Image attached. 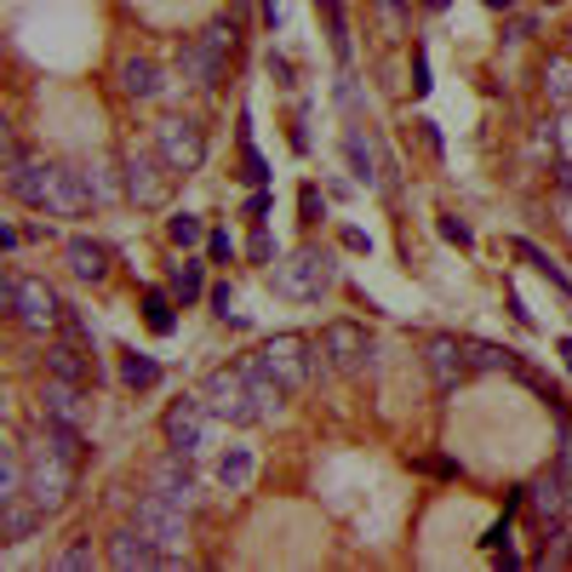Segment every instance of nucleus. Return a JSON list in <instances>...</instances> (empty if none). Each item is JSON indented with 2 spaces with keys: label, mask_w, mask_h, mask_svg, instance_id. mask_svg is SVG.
Masks as SVG:
<instances>
[{
  "label": "nucleus",
  "mask_w": 572,
  "mask_h": 572,
  "mask_svg": "<svg viewBox=\"0 0 572 572\" xmlns=\"http://www.w3.org/2000/svg\"><path fill=\"white\" fill-rule=\"evenodd\" d=\"M173 178H178V173L160 160V149H144V144L126 149V166H121L126 200H138V207H166V195H173Z\"/></svg>",
  "instance_id": "nucleus-5"
},
{
  "label": "nucleus",
  "mask_w": 572,
  "mask_h": 572,
  "mask_svg": "<svg viewBox=\"0 0 572 572\" xmlns=\"http://www.w3.org/2000/svg\"><path fill=\"white\" fill-rule=\"evenodd\" d=\"M7 189L23 200V207H35L46 218H86L97 200L81 178V166H58V160H23L12 155L7 160Z\"/></svg>",
  "instance_id": "nucleus-1"
},
{
  "label": "nucleus",
  "mask_w": 572,
  "mask_h": 572,
  "mask_svg": "<svg viewBox=\"0 0 572 572\" xmlns=\"http://www.w3.org/2000/svg\"><path fill=\"white\" fill-rule=\"evenodd\" d=\"M184 516H189V510L166 503V498H160V492H149V487H144V498H138V503H132V527H138V532L149 538V544H155V550H166V555H178V550H184V538H189Z\"/></svg>",
  "instance_id": "nucleus-7"
},
{
  "label": "nucleus",
  "mask_w": 572,
  "mask_h": 572,
  "mask_svg": "<svg viewBox=\"0 0 572 572\" xmlns=\"http://www.w3.org/2000/svg\"><path fill=\"white\" fill-rule=\"evenodd\" d=\"M550 126H555V160H572V110H561V121Z\"/></svg>",
  "instance_id": "nucleus-32"
},
{
  "label": "nucleus",
  "mask_w": 572,
  "mask_h": 572,
  "mask_svg": "<svg viewBox=\"0 0 572 572\" xmlns=\"http://www.w3.org/2000/svg\"><path fill=\"white\" fill-rule=\"evenodd\" d=\"M63 263H70L75 281H104L110 275V252L97 247V241H86V235H75V241L63 247Z\"/></svg>",
  "instance_id": "nucleus-17"
},
{
  "label": "nucleus",
  "mask_w": 572,
  "mask_h": 572,
  "mask_svg": "<svg viewBox=\"0 0 572 572\" xmlns=\"http://www.w3.org/2000/svg\"><path fill=\"white\" fill-rule=\"evenodd\" d=\"M144 310H149V326H155V332H173V304H166L160 292H149V304H144Z\"/></svg>",
  "instance_id": "nucleus-31"
},
{
  "label": "nucleus",
  "mask_w": 572,
  "mask_h": 572,
  "mask_svg": "<svg viewBox=\"0 0 572 572\" xmlns=\"http://www.w3.org/2000/svg\"><path fill=\"white\" fill-rule=\"evenodd\" d=\"M200 292H207V275H200V263L184 258V263L173 269V298H178V304H195Z\"/></svg>",
  "instance_id": "nucleus-25"
},
{
  "label": "nucleus",
  "mask_w": 572,
  "mask_h": 572,
  "mask_svg": "<svg viewBox=\"0 0 572 572\" xmlns=\"http://www.w3.org/2000/svg\"><path fill=\"white\" fill-rule=\"evenodd\" d=\"M332 275H339L332 252H321V247H298L287 263H275V292L292 298V304H315V298L332 287Z\"/></svg>",
  "instance_id": "nucleus-3"
},
{
  "label": "nucleus",
  "mask_w": 572,
  "mask_h": 572,
  "mask_svg": "<svg viewBox=\"0 0 572 572\" xmlns=\"http://www.w3.org/2000/svg\"><path fill=\"white\" fill-rule=\"evenodd\" d=\"M41 447H52L63 464H75V469L86 464V441H81L75 424H46V418H41Z\"/></svg>",
  "instance_id": "nucleus-21"
},
{
  "label": "nucleus",
  "mask_w": 572,
  "mask_h": 572,
  "mask_svg": "<svg viewBox=\"0 0 572 572\" xmlns=\"http://www.w3.org/2000/svg\"><path fill=\"white\" fill-rule=\"evenodd\" d=\"M121 378H126L132 389H149V384H160V366H155L149 355H126V361H121Z\"/></svg>",
  "instance_id": "nucleus-27"
},
{
  "label": "nucleus",
  "mask_w": 572,
  "mask_h": 572,
  "mask_svg": "<svg viewBox=\"0 0 572 572\" xmlns=\"http://www.w3.org/2000/svg\"><path fill=\"white\" fill-rule=\"evenodd\" d=\"M178 561H184V555L155 550L138 527H126V532L110 538V566H121V572H138V566H178Z\"/></svg>",
  "instance_id": "nucleus-14"
},
{
  "label": "nucleus",
  "mask_w": 572,
  "mask_h": 572,
  "mask_svg": "<svg viewBox=\"0 0 572 572\" xmlns=\"http://www.w3.org/2000/svg\"><path fill=\"white\" fill-rule=\"evenodd\" d=\"M258 355H263V366H269V373H275V378L287 384V395H298V389L310 384V373H315V355H310V344H304V339H292V332H281V339H269Z\"/></svg>",
  "instance_id": "nucleus-12"
},
{
  "label": "nucleus",
  "mask_w": 572,
  "mask_h": 572,
  "mask_svg": "<svg viewBox=\"0 0 572 572\" xmlns=\"http://www.w3.org/2000/svg\"><path fill=\"white\" fill-rule=\"evenodd\" d=\"M464 355H469V373H498V366H516L510 350H492V344H464Z\"/></svg>",
  "instance_id": "nucleus-26"
},
{
  "label": "nucleus",
  "mask_w": 572,
  "mask_h": 572,
  "mask_svg": "<svg viewBox=\"0 0 572 572\" xmlns=\"http://www.w3.org/2000/svg\"><path fill=\"white\" fill-rule=\"evenodd\" d=\"M321 366H332V373H350V378L373 373V339H366V326L332 321V326L321 332Z\"/></svg>",
  "instance_id": "nucleus-8"
},
{
  "label": "nucleus",
  "mask_w": 572,
  "mask_h": 572,
  "mask_svg": "<svg viewBox=\"0 0 572 572\" xmlns=\"http://www.w3.org/2000/svg\"><path fill=\"white\" fill-rule=\"evenodd\" d=\"M212 424H218V413L207 407V395H178L173 407H166V418H160L166 447L189 453V458H200V453L212 447Z\"/></svg>",
  "instance_id": "nucleus-4"
},
{
  "label": "nucleus",
  "mask_w": 572,
  "mask_h": 572,
  "mask_svg": "<svg viewBox=\"0 0 572 572\" xmlns=\"http://www.w3.org/2000/svg\"><path fill=\"white\" fill-rule=\"evenodd\" d=\"M0 304L12 310V321L23 332H52L63 326V304H58V292L46 281H29L18 275V269H7V281H0Z\"/></svg>",
  "instance_id": "nucleus-2"
},
{
  "label": "nucleus",
  "mask_w": 572,
  "mask_h": 572,
  "mask_svg": "<svg viewBox=\"0 0 572 572\" xmlns=\"http://www.w3.org/2000/svg\"><path fill=\"white\" fill-rule=\"evenodd\" d=\"M247 252H252L258 263H269V258H275V241H269V229H258V235H252V241H247Z\"/></svg>",
  "instance_id": "nucleus-35"
},
{
  "label": "nucleus",
  "mask_w": 572,
  "mask_h": 572,
  "mask_svg": "<svg viewBox=\"0 0 572 572\" xmlns=\"http://www.w3.org/2000/svg\"><path fill=\"white\" fill-rule=\"evenodd\" d=\"M200 41H207L218 58H229V52H235V23H223V18H218V23H207V35H200Z\"/></svg>",
  "instance_id": "nucleus-30"
},
{
  "label": "nucleus",
  "mask_w": 572,
  "mask_h": 572,
  "mask_svg": "<svg viewBox=\"0 0 572 572\" xmlns=\"http://www.w3.org/2000/svg\"><path fill=\"white\" fill-rule=\"evenodd\" d=\"M46 521V510L35 498H12V503H0V538H7V544H23L29 532H35Z\"/></svg>",
  "instance_id": "nucleus-18"
},
{
  "label": "nucleus",
  "mask_w": 572,
  "mask_h": 572,
  "mask_svg": "<svg viewBox=\"0 0 572 572\" xmlns=\"http://www.w3.org/2000/svg\"><path fill=\"white\" fill-rule=\"evenodd\" d=\"M121 92H126V97H138V104L160 97V92H166V81H160V70H155V58H126V63H121Z\"/></svg>",
  "instance_id": "nucleus-19"
},
{
  "label": "nucleus",
  "mask_w": 572,
  "mask_h": 572,
  "mask_svg": "<svg viewBox=\"0 0 572 572\" xmlns=\"http://www.w3.org/2000/svg\"><path fill=\"white\" fill-rule=\"evenodd\" d=\"M178 70H184V81H189V86L212 92V86L223 81V58H218L207 41H184V46H178Z\"/></svg>",
  "instance_id": "nucleus-16"
},
{
  "label": "nucleus",
  "mask_w": 572,
  "mask_h": 572,
  "mask_svg": "<svg viewBox=\"0 0 572 572\" xmlns=\"http://www.w3.org/2000/svg\"><path fill=\"white\" fill-rule=\"evenodd\" d=\"M70 487H75V464H63L52 447H29V498L41 503V510H63L70 503Z\"/></svg>",
  "instance_id": "nucleus-9"
},
{
  "label": "nucleus",
  "mask_w": 572,
  "mask_h": 572,
  "mask_svg": "<svg viewBox=\"0 0 572 572\" xmlns=\"http://www.w3.org/2000/svg\"><path fill=\"white\" fill-rule=\"evenodd\" d=\"M555 218H561V229L572 235V189H561V195H555Z\"/></svg>",
  "instance_id": "nucleus-37"
},
{
  "label": "nucleus",
  "mask_w": 572,
  "mask_h": 572,
  "mask_svg": "<svg viewBox=\"0 0 572 572\" xmlns=\"http://www.w3.org/2000/svg\"><path fill=\"white\" fill-rule=\"evenodd\" d=\"M86 413H92V401H86L81 384H70V378H46V384H41V418H46V424H75V429H86Z\"/></svg>",
  "instance_id": "nucleus-13"
},
{
  "label": "nucleus",
  "mask_w": 572,
  "mask_h": 572,
  "mask_svg": "<svg viewBox=\"0 0 572 572\" xmlns=\"http://www.w3.org/2000/svg\"><path fill=\"white\" fill-rule=\"evenodd\" d=\"M81 178H86V189H92L97 207H110L115 195H126V184H115V173H110V160H97V155L81 166Z\"/></svg>",
  "instance_id": "nucleus-23"
},
{
  "label": "nucleus",
  "mask_w": 572,
  "mask_h": 572,
  "mask_svg": "<svg viewBox=\"0 0 572 572\" xmlns=\"http://www.w3.org/2000/svg\"><path fill=\"white\" fill-rule=\"evenodd\" d=\"M92 561H97V555H92V544H75V550H63V555H58V566H63V572H86Z\"/></svg>",
  "instance_id": "nucleus-33"
},
{
  "label": "nucleus",
  "mask_w": 572,
  "mask_h": 572,
  "mask_svg": "<svg viewBox=\"0 0 572 572\" xmlns=\"http://www.w3.org/2000/svg\"><path fill=\"white\" fill-rule=\"evenodd\" d=\"M200 395H207V407L218 413V424H263L258 401H252V384L241 366H218V373L200 384Z\"/></svg>",
  "instance_id": "nucleus-6"
},
{
  "label": "nucleus",
  "mask_w": 572,
  "mask_h": 572,
  "mask_svg": "<svg viewBox=\"0 0 572 572\" xmlns=\"http://www.w3.org/2000/svg\"><path fill=\"white\" fill-rule=\"evenodd\" d=\"M212 310L229 321V310H235V292H229V287H212Z\"/></svg>",
  "instance_id": "nucleus-38"
},
{
  "label": "nucleus",
  "mask_w": 572,
  "mask_h": 572,
  "mask_svg": "<svg viewBox=\"0 0 572 572\" xmlns=\"http://www.w3.org/2000/svg\"><path fill=\"white\" fill-rule=\"evenodd\" d=\"M378 12H384V18L395 23V18H401V0H378Z\"/></svg>",
  "instance_id": "nucleus-39"
},
{
  "label": "nucleus",
  "mask_w": 572,
  "mask_h": 572,
  "mask_svg": "<svg viewBox=\"0 0 572 572\" xmlns=\"http://www.w3.org/2000/svg\"><path fill=\"white\" fill-rule=\"evenodd\" d=\"M86 366H92V350H81V344H46V378L86 384Z\"/></svg>",
  "instance_id": "nucleus-20"
},
{
  "label": "nucleus",
  "mask_w": 572,
  "mask_h": 572,
  "mask_svg": "<svg viewBox=\"0 0 572 572\" xmlns=\"http://www.w3.org/2000/svg\"><path fill=\"white\" fill-rule=\"evenodd\" d=\"M155 149H160V160L173 166V173H195L200 160H207V132H200V121H189V115H166L160 126H155Z\"/></svg>",
  "instance_id": "nucleus-10"
},
{
  "label": "nucleus",
  "mask_w": 572,
  "mask_h": 572,
  "mask_svg": "<svg viewBox=\"0 0 572 572\" xmlns=\"http://www.w3.org/2000/svg\"><path fill=\"white\" fill-rule=\"evenodd\" d=\"M424 361H429V378H435V389H458L464 384V373H469V355H464V344L458 339H429L424 344Z\"/></svg>",
  "instance_id": "nucleus-15"
},
{
  "label": "nucleus",
  "mask_w": 572,
  "mask_h": 572,
  "mask_svg": "<svg viewBox=\"0 0 572 572\" xmlns=\"http://www.w3.org/2000/svg\"><path fill=\"white\" fill-rule=\"evenodd\" d=\"M544 97L555 110H572V58H550L544 63Z\"/></svg>",
  "instance_id": "nucleus-24"
},
{
  "label": "nucleus",
  "mask_w": 572,
  "mask_h": 572,
  "mask_svg": "<svg viewBox=\"0 0 572 572\" xmlns=\"http://www.w3.org/2000/svg\"><path fill=\"white\" fill-rule=\"evenodd\" d=\"M144 487L160 492L166 503H178V510H195V503H200V481H195L189 453H166V458H155L149 476H144Z\"/></svg>",
  "instance_id": "nucleus-11"
},
{
  "label": "nucleus",
  "mask_w": 572,
  "mask_h": 572,
  "mask_svg": "<svg viewBox=\"0 0 572 572\" xmlns=\"http://www.w3.org/2000/svg\"><path fill=\"white\" fill-rule=\"evenodd\" d=\"M561 355H566V366H572V344H561Z\"/></svg>",
  "instance_id": "nucleus-41"
},
{
  "label": "nucleus",
  "mask_w": 572,
  "mask_h": 572,
  "mask_svg": "<svg viewBox=\"0 0 572 572\" xmlns=\"http://www.w3.org/2000/svg\"><path fill=\"white\" fill-rule=\"evenodd\" d=\"M207 252H212L218 263H229V258H235V241H229V235H207Z\"/></svg>",
  "instance_id": "nucleus-36"
},
{
  "label": "nucleus",
  "mask_w": 572,
  "mask_h": 572,
  "mask_svg": "<svg viewBox=\"0 0 572 572\" xmlns=\"http://www.w3.org/2000/svg\"><path fill=\"white\" fill-rule=\"evenodd\" d=\"M166 235H173L178 247H200V241H207V229H200V218H195V212H178L173 223H166Z\"/></svg>",
  "instance_id": "nucleus-29"
},
{
  "label": "nucleus",
  "mask_w": 572,
  "mask_h": 572,
  "mask_svg": "<svg viewBox=\"0 0 572 572\" xmlns=\"http://www.w3.org/2000/svg\"><path fill=\"white\" fill-rule=\"evenodd\" d=\"M424 7H435V12H441V7H447V0H424Z\"/></svg>",
  "instance_id": "nucleus-40"
},
{
  "label": "nucleus",
  "mask_w": 572,
  "mask_h": 572,
  "mask_svg": "<svg viewBox=\"0 0 572 572\" xmlns=\"http://www.w3.org/2000/svg\"><path fill=\"white\" fill-rule=\"evenodd\" d=\"M441 235H447V241H458V247H469V223L453 218V212H441Z\"/></svg>",
  "instance_id": "nucleus-34"
},
{
  "label": "nucleus",
  "mask_w": 572,
  "mask_h": 572,
  "mask_svg": "<svg viewBox=\"0 0 572 572\" xmlns=\"http://www.w3.org/2000/svg\"><path fill=\"white\" fill-rule=\"evenodd\" d=\"M247 481H252V453L247 447H229L218 458V487L223 492H247Z\"/></svg>",
  "instance_id": "nucleus-22"
},
{
  "label": "nucleus",
  "mask_w": 572,
  "mask_h": 572,
  "mask_svg": "<svg viewBox=\"0 0 572 572\" xmlns=\"http://www.w3.org/2000/svg\"><path fill=\"white\" fill-rule=\"evenodd\" d=\"M516 252H521V258H527V263H532V269H538V275H544V281H550V287H561V292H566V298H572V281H566V275H561V269H555V263H550V258H544V252H538V247H532V241H516Z\"/></svg>",
  "instance_id": "nucleus-28"
}]
</instances>
